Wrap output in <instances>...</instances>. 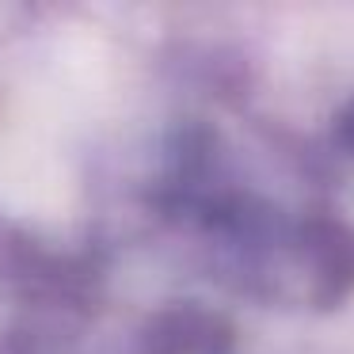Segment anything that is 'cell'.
<instances>
[{
  "mask_svg": "<svg viewBox=\"0 0 354 354\" xmlns=\"http://www.w3.org/2000/svg\"><path fill=\"white\" fill-rule=\"evenodd\" d=\"M343 138H346V145L354 149V107H351V115L343 118Z\"/></svg>",
  "mask_w": 354,
  "mask_h": 354,
  "instance_id": "cell-1",
  "label": "cell"
}]
</instances>
